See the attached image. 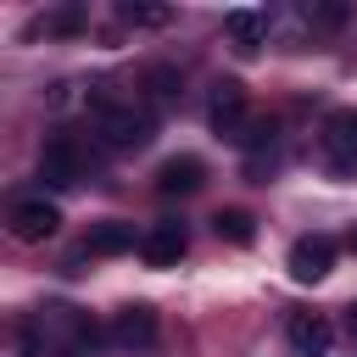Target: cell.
Instances as JSON below:
<instances>
[{
	"mask_svg": "<svg viewBox=\"0 0 357 357\" xmlns=\"http://www.w3.org/2000/svg\"><path fill=\"white\" fill-rule=\"evenodd\" d=\"M95 128H100V139L112 151H145L151 134H156V117L139 112V106H117V100L95 95Z\"/></svg>",
	"mask_w": 357,
	"mask_h": 357,
	"instance_id": "1",
	"label": "cell"
},
{
	"mask_svg": "<svg viewBox=\"0 0 357 357\" xmlns=\"http://www.w3.org/2000/svg\"><path fill=\"white\" fill-rule=\"evenodd\" d=\"M17 357H39V351H33V346H22V351H17Z\"/></svg>",
	"mask_w": 357,
	"mask_h": 357,
	"instance_id": "20",
	"label": "cell"
},
{
	"mask_svg": "<svg viewBox=\"0 0 357 357\" xmlns=\"http://www.w3.org/2000/svg\"><path fill=\"white\" fill-rule=\"evenodd\" d=\"M346 335H351V346H357V307L346 312Z\"/></svg>",
	"mask_w": 357,
	"mask_h": 357,
	"instance_id": "19",
	"label": "cell"
},
{
	"mask_svg": "<svg viewBox=\"0 0 357 357\" xmlns=\"http://www.w3.org/2000/svg\"><path fill=\"white\" fill-rule=\"evenodd\" d=\"M123 251H134V223L123 218H106L84 234V257H123Z\"/></svg>",
	"mask_w": 357,
	"mask_h": 357,
	"instance_id": "11",
	"label": "cell"
},
{
	"mask_svg": "<svg viewBox=\"0 0 357 357\" xmlns=\"http://www.w3.org/2000/svg\"><path fill=\"white\" fill-rule=\"evenodd\" d=\"M139 84H145V95H151L156 106H173V100L184 95V73H178V67H162V61H156V67H145V78H139Z\"/></svg>",
	"mask_w": 357,
	"mask_h": 357,
	"instance_id": "13",
	"label": "cell"
},
{
	"mask_svg": "<svg viewBox=\"0 0 357 357\" xmlns=\"http://www.w3.org/2000/svg\"><path fill=\"white\" fill-rule=\"evenodd\" d=\"M351 251H357V229H351Z\"/></svg>",
	"mask_w": 357,
	"mask_h": 357,
	"instance_id": "21",
	"label": "cell"
},
{
	"mask_svg": "<svg viewBox=\"0 0 357 357\" xmlns=\"http://www.w3.org/2000/svg\"><path fill=\"white\" fill-rule=\"evenodd\" d=\"M284 335H290L296 357H324V351L335 346V329H329V318H318V312H290Z\"/></svg>",
	"mask_w": 357,
	"mask_h": 357,
	"instance_id": "9",
	"label": "cell"
},
{
	"mask_svg": "<svg viewBox=\"0 0 357 357\" xmlns=\"http://www.w3.org/2000/svg\"><path fill=\"white\" fill-rule=\"evenodd\" d=\"M318 145H324V162H329L335 173H351V167H357V106L329 112V117H324Z\"/></svg>",
	"mask_w": 357,
	"mask_h": 357,
	"instance_id": "3",
	"label": "cell"
},
{
	"mask_svg": "<svg viewBox=\"0 0 357 357\" xmlns=\"http://www.w3.org/2000/svg\"><path fill=\"white\" fill-rule=\"evenodd\" d=\"M206 123H212V134H229V139H240V128L251 123V117H245V84H240V78H218V84H212Z\"/></svg>",
	"mask_w": 357,
	"mask_h": 357,
	"instance_id": "4",
	"label": "cell"
},
{
	"mask_svg": "<svg viewBox=\"0 0 357 357\" xmlns=\"http://www.w3.org/2000/svg\"><path fill=\"white\" fill-rule=\"evenodd\" d=\"M284 268H290L296 284H318V279L335 268V240H329V234H301V240L290 245V262H284Z\"/></svg>",
	"mask_w": 357,
	"mask_h": 357,
	"instance_id": "7",
	"label": "cell"
},
{
	"mask_svg": "<svg viewBox=\"0 0 357 357\" xmlns=\"http://www.w3.org/2000/svg\"><path fill=\"white\" fill-rule=\"evenodd\" d=\"M184 251H190V229H184L178 218H162V223H151V229L139 234V257H145V268H173Z\"/></svg>",
	"mask_w": 357,
	"mask_h": 357,
	"instance_id": "6",
	"label": "cell"
},
{
	"mask_svg": "<svg viewBox=\"0 0 357 357\" xmlns=\"http://www.w3.org/2000/svg\"><path fill=\"white\" fill-rule=\"evenodd\" d=\"M223 33L234 39L240 56H257L262 39H268V11H229V17H223Z\"/></svg>",
	"mask_w": 357,
	"mask_h": 357,
	"instance_id": "12",
	"label": "cell"
},
{
	"mask_svg": "<svg viewBox=\"0 0 357 357\" xmlns=\"http://www.w3.org/2000/svg\"><path fill=\"white\" fill-rule=\"evenodd\" d=\"M117 22H123V28H167L173 11H167V6H134V0H123V6H117Z\"/></svg>",
	"mask_w": 357,
	"mask_h": 357,
	"instance_id": "15",
	"label": "cell"
},
{
	"mask_svg": "<svg viewBox=\"0 0 357 357\" xmlns=\"http://www.w3.org/2000/svg\"><path fill=\"white\" fill-rule=\"evenodd\" d=\"M307 22H312V28H346V22H351V6L318 0V6H307Z\"/></svg>",
	"mask_w": 357,
	"mask_h": 357,
	"instance_id": "16",
	"label": "cell"
},
{
	"mask_svg": "<svg viewBox=\"0 0 357 357\" xmlns=\"http://www.w3.org/2000/svg\"><path fill=\"white\" fill-rule=\"evenodd\" d=\"M212 229H218V240H229V245H251V240H257V218H251L245 206H223V212L212 218Z\"/></svg>",
	"mask_w": 357,
	"mask_h": 357,
	"instance_id": "14",
	"label": "cell"
},
{
	"mask_svg": "<svg viewBox=\"0 0 357 357\" xmlns=\"http://www.w3.org/2000/svg\"><path fill=\"white\" fill-rule=\"evenodd\" d=\"M61 229V206L56 201H45V195H28V201H17L11 206V234L22 240V245H39V240H50Z\"/></svg>",
	"mask_w": 357,
	"mask_h": 357,
	"instance_id": "5",
	"label": "cell"
},
{
	"mask_svg": "<svg viewBox=\"0 0 357 357\" xmlns=\"http://www.w3.org/2000/svg\"><path fill=\"white\" fill-rule=\"evenodd\" d=\"M206 184V162L201 156H167L162 167H156V190L162 195H190V190H201Z\"/></svg>",
	"mask_w": 357,
	"mask_h": 357,
	"instance_id": "10",
	"label": "cell"
},
{
	"mask_svg": "<svg viewBox=\"0 0 357 357\" xmlns=\"http://www.w3.org/2000/svg\"><path fill=\"white\" fill-rule=\"evenodd\" d=\"M112 346H123V351H151V346H156V312H151L145 301L117 307V312H112Z\"/></svg>",
	"mask_w": 357,
	"mask_h": 357,
	"instance_id": "8",
	"label": "cell"
},
{
	"mask_svg": "<svg viewBox=\"0 0 357 357\" xmlns=\"http://www.w3.org/2000/svg\"><path fill=\"white\" fill-rule=\"evenodd\" d=\"M39 178H45L50 190L84 184V151H78L73 134H50V139H45V151H39Z\"/></svg>",
	"mask_w": 357,
	"mask_h": 357,
	"instance_id": "2",
	"label": "cell"
},
{
	"mask_svg": "<svg viewBox=\"0 0 357 357\" xmlns=\"http://www.w3.org/2000/svg\"><path fill=\"white\" fill-rule=\"evenodd\" d=\"M273 134H279L273 117H251V123L240 128V145H245V151H262V145H273Z\"/></svg>",
	"mask_w": 357,
	"mask_h": 357,
	"instance_id": "18",
	"label": "cell"
},
{
	"mask_svg": "<svg viewBox=\"0 0 357 357\" xmlns=\"http://www.w3.org/2000/svg\"><path fill=\"white\" fill-rule=\"evenodd\" d=\"M84 6H61V11H50L45 17V33H84Z\"/></svg>",
	"mask_w": 357,
	"mask_h": 357,
	"instance_id": "17",
	"label": "cell"
}]
</instances>
